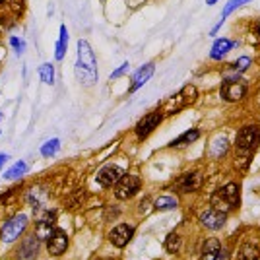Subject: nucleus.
I'll use <instances>...</instances> for the list:
<instances>
[{"mask_svg": "<svg viewBox=\"0 0 260 260\" xmlns=\"http://www.w3.org/2000/svg\"><path fill=\"white\" fill-rule=\"evenodd\" d=\"M0 119H2V113H0Z\"/></svg>", "mask_w": 260, "mask_h": 260, "instance_id": "obj_36", "label": "nucleus"}, {"mask_svg": "<svg viewBox=\"0 0 260 260\" xmlns=\"http://www.w3.org/2000/svg\"><path fill=\"white\" fill-rule=\"evenodd\" d=\"M220 251H222V243H220V239L210 237V239H206L204 245H202L200 260H216L218 259V255H220Z\"/></svg>", "mask_w": 260, "mask_h": 260, "instance_id": "obj_17", "label": "nucleus"}, {"mask_svg": "<svg viewBox=\"0 0 260 260\" xmlns=\"http://www.w3.org/2000/svg\"><path fill=\"white\" fill-rule=\"evenodd\" d=\"M260 146V127L259 125H249L239 130L235 138V150L237 156H251Z\"/></svg>", "mask_w": 260, "mask_h": 260, "instance_id": "obj_3", "label": "nucleus"}, {"mask_svg": "<svg viewBox=\"0 0 260 260\" xmlns=\"http://www.w3.org/2000/svg\"><path fill=\"white\" fill-rule=\"evenodd\" d=\"M202 187V175L198 171H191V173H185L179 177V181L175 183V189L189 195V193H196L198 189Z\"/></svg>", "mask_w": 260, "mask_h": 260, "instance_id": "obj_12", "label": "nucleus"}, {"mask_svg": "<svg viewBox=\"0 0 260 260\" xmlns=\"http://www.w3.org/2000/svg\"><path fill=\"white\" fill-rule=\"evenodd\" d=\"M247 2H251V0H229L228 4H226V8H224V12H222V22L228 18L231 12H235L237 8H241V6H245Z\"/></svg>", "mask_w": 260, "mask_h": 260, "instance_id": "obj_27", "label": "nucleus"}, {"mask_svg": "<svg viewBox=\"0 0 260 260\" xmlns=\"http://www.w3.org/2000/svg\"><path fill=\"white\" fill-rule=\"evenodd\" d=\"M125 173H123V169L121 167H117V165H105L101 171L98 173V177H96V181H98L101 187H105V189H111V187H115L119 181H121V177H123Z\"/></svg>", "mask_w": 260, "mask_h": 260, "instance_id": "obj_11", "label": "nucleus"}, {"mask_svg": "<svg viewBox=\"0 0 260 260\" xmlns=\"http://www.w3.org/2000/svg\"><path fill=\"white\" fill-rule=\"evenodd\" d=\"M198 98V90H196L193 84H187L179 94H175V96H171V98L167 99V103L163 105V115H175V113H179V111H183L185 107H189V105H193Z\"/></svg>", "mask_w": 260, "mask_h": 260, "instance_id": "obj_4", "label": "nucleus"}, {"mask_svg": "<svg viewBox=\"0 0 260 260\" xmlns=\"http://www.w3.org/2000/svg\"><path fill=\"white\" fill-rule=\"evenodd\" d=\"M142 189V181L138 175H130V173H125L121 177V181L115 185V196L119 200H129L132 196H136Z\"/></svg>", "mask_w": 260, "mask_h": 260, "instance_id": "obj_6", "label": "nucleus"}, {"mask_svg": "<svg viewBox=\"0 0 260 260\" xmlns=\"http://www.w3.org/2000/svg\"><path fill=\"white\" fill-rule=\"evenodd\" d=\"M39 78L43 80V84L53 86V84H55V66L51 65V63L41 65L39 66Z\"/></svg>", "mask_w": 260, "mask_h": 260, "instance_id": "obj_23", "label": "nucleus"}, {"mask_svg": "<svg viewBox=\"0 0 260 260\" xmlns=\"http://www.w3.org/2000/svg\"><path fill=\"white\" fill-rule=\"evenodd\" d=\"M8 160H10V156H8V154H0V169L4 167V163L8 162Z\"/></svg>", "mask_w": 260, "mask_h": 260, "instance_id": "obj_32", "label": "nucleus"}, {"mask_svg": "<svg viewBox=\"0 0 260 260\" xmlns=\"http://www.w3.org/2000/svg\"><path fill=\"white\" fill-rule=\"evenodd\" d=\"M165 251L171 255H177L181 251V235L179 233H169L165 239Z\"/></svg>", "mask_w": 260, "mask_h": 260, "instance_id": "obj_25", "label": "nucleus"}, {"mask_svg": "<svg viewBox=\"0 0 260 260\" xmlns=\"http://www.w3.org/2000/svg\"><path fill=\"white\" fill-rule=\"evenodd\" d=\"M66 49H68V30H66V26H61L59 41L55 45V57H57V61H63L65 59Z\"/></svg>", "mask_w": 260, "mask_h": 260, "instance_id": "obj_19", "label": "nucleus"}, {"mask_svg": "<svg viewBox=\"0 0 260 260\" xmlns=\"http://www.w3.org/2000/svg\"><path fill=\"white\" fill-rule=\"evenodd\" d=\"M259 247L257 245H251V243H245L241 245L239 253H237V259L239 260H260L259 257Z\"/></svg>", "mask_w": 260, "mask_h": 260, "instance_id": "obj_21", "label": "nucleus"}, {"mask_svg": "<svg viewBox=\"0 0 260 260\" xmlns=\"http://www.w3.org/2000/svg\"><path fill=\"white\" fill-rule=\"evenodd\" d=\"M239 204H241V189L237 183H228L226 187L218 189L212 196V206L226 214L229 210L239 208Z\"/></svg>", "mask_w": 260, "mask_h": 260, "instance_id": "obj_2", "label": "nucleus"}, {"mask_svg": "<svg viewBox=\"0 0 260 260\" xmlns=\"http://www.w3.org/2000/svg\"><path fill=\"white\" fill-rule=\"evenodd\" d=\"M177 206H179V202H177V198L171 195H163L160 196L158 200H156V204H154V208L156 210H160V212H169V210H177Z\"/></svg>", "mask_w": 260, "mask_h": 260, "instance_id": "obj_20", "label": "nucleus"}, {"mask_svg": "<svg viewBox=\"0 0 260 260\" xmlns=\"http://www.w3.org/2000/svg\"><path fill=\"white\" fill-rule=\"evenodd\" d=\"M216 260H229V253L226 251V249H222L220 251V255H218V259Z\"/></svg>", "mask_w": 260, "mask_h": 260, "instance_id": "obj_31", "label": "nucleus"}, {"mask_svg": "<svg viewBox=\"0 0 260 260\" xmlns=\"http://www.w3.org/2000/svg\"><path fill=\"white\" fill-rule=\"evenodd\" d=\"M251 63H253V61H251V57H239V59L233 63L231 68H233L235 72H245V70L251 66Z\"/></svg>", "mask_w": 260, "mask_h": 260, "instance_id": "obj_28", "label": "nucleus"}, {"mask_svg": "<svg viewBox=\"0 0 260 260\" xmlns=\"http://www.w3.org/2000/svg\"><path fill=\"white\" fill-rule=\"evenodd\" d=\"M76 78L84 86H94L98 82V63H96V53L92 45L86 39L78 41V61H76Z\"/></svg>", "mask_w": 260, "mask_h": 260, "instance_id": "obj_1", "label": "nucleus"}, {"mask_svg": "<svg viewBox=\"0 0 260 260\" xmlns=\"http://www.w3.org/2000/svg\"><path fill=\"white\" fill-rule=\"evenodd\" d=\"M226 220H228V214L218 210V208H206L202 214H200V224L206 229H212V231H218L226 226Z\"/></svg>", "mask_w": 260, "mask_h": 260, "instance_id": "obj_9", "label": "nucleus"}, {"mask_svg": "<svg viewBox=\"0 0 260 260\" xmlns=\"http://www.w3.org/2000/svg\"><path fill=\"white\" fill-rule=\"evenodd\" d=\"M228 146H229L228 138H226V136H218V138L214 140L212 148H210V154H212L216 160H220V158H224V156H226Z\"/></svg>", "mask_w": 260, "mask_h": 260, "instance_id": "obj_22", "label": "nucleus"}, {"mask_svg": "<svg viewBox=\"0 0 260 260\" xmlns=\"http://www.w3.org/2000/svg\"><path fill=\"white\" fill-rule=\"evenodd\" d=\"M4 2H6V0H0V4H4Z\"/></svg>", "mask_w": 260, "mask_h": 260, "instance_id": "obj_35", "label": "nucleus"}, {"mask_svg": "<svg viewBox=\"0 0 260 260\" xmlns=\"http://www.w3.org/2000/svg\"><path fill=\"white\" fill-rule=\"evenodd\" d=\"M132 235H134V228H132V226H129V224H119L117 228L111 229V233H109V241H111L115 247L123 249V247H127V245L130 243Z\"/></svg>", "mask_w": 260, "mask_h": 260, "instance_id": "obj_14", "label": "nucleus"}, {"mask_svg": "<svg viewBox=\"0 0 260 260\" xmlns=\"http://www.w3.org/2000/svg\"><path fill=\"white\" fill-rule=\"evenodd\" d=\"M237 45H239L237 41H229L226 37L216 39L214 45H212V51H210V59H212V61H222L229 51H231L233 47H237Z\"/></svg>", "mask_w": 260, "mask_h": 260, "instance_id": "obj_16", "label": "nucleus"}, {"mask_svg": "<svg viewBox=\"0 0 260 260\" xmlns=\"http://www.w3.org/2000/svg\"><path fill=\"white\" fill-rule=\"evenodd\" d=\"M26 171H28V165H26V162H18V163H14L10 169H6V171H4V179H20Z\"/></svg>", "mask_w": 260, "mask_h": 260, "instance_id": "obj_26", "label": "nucleus"}, {"mask_svg": "<svg viewBox=\"0 0 260 260\" xmlns=\"http://www.w3.org/2000/svg\"><path fill=\"white\" fill-rule=\"evenodd\" d=\"M154 72H156V65L154 63H146V65H142L136 72H134V76H132V80H130V88H129V94H134V92H138L152 76H154Z\"/></svg>", "mask_w": 260, "mask_h": 260, "instance_id": "obj_13", "label": "nucleus"}, {"mask_svg": "<svg viewBox=\"0 0 260 260\" xmlns=\"http://www.w3.org/2000/svg\"><path fill=\"white\" fill-rule=\"evenodd\" d=\"M59 148H61V140H59V138L47 140V142L41 146V156H43V158H53V156H57Z\"/></svg>", "mask_w": 260, "mask_h": 260, "instance_id": "obj_24", "label": "nucleus"}, {"mask_svg": "<svg viewBox=\"0 0 260 260\" xmlns=\"http://www.w3.org/2000/svg\"><path fill=\"white\" fill-rule=\"evenodd\" d=\"M47 249L53 257H59L63 255L66 249H68V237L63 229H51L49 237H47Z\"/></svg>", "mask_w": 260, "mask_h": 260, "instance_id": "obj_10", "label": "nucleus"}, {"mask_svg": "<svg viewBox=\"0 0 260 260\" xmlns=\"http://www.w3.org/2000/svg\"><path fill=\"white\" fill-rule=\"evenodd\" d=\"M163 117H165V115H163L162 109L152 111V113H148L146 117H142V119L138 121V125L134 127V134H136V138H138V140H146V138H148L154 130L162 125Z\"/></svg>", "mask_w": 260, "mask_h": 260, "instance_id": "obj_7", "label": "nucleus"}, {"mask_svg": "<svg viewBox=\"0 0 260 260\" xmlns=\"http://www.w3.org/2000/svg\"><path fill=\"white\" fill-rule=\"evenodd\" d=\"M129 66H130L129 63H123V65L119 66V68H117V70H115V72L109 76V80H117V78H121V76H123V74L129 70Z\"/></svg>", "mask_w": 260, "mask_h": 260, "instance_id": "obj_30", "label": "nucleus"}, {"mask_svg": "<svg viewBox=\"0 0 260 260\" xmlns=\"http://www.w3.org/2000/svg\"><path fill=\"white\" fill-rule=\"evenodd\" d=\"M10 45L14 47L16 55H22V53L26 51V43H24V41H20L18 37H10Z\"/></svg>", "mask_w": 260, "mask_h": 260, "instance_id": "obj_29", "label": "nucleus"}, {"mask_svg": "<svg viewBox=\"0 0 260 260\" xmlns=\"http://www.w3.org/2000/svg\"><path fill=\"white\" fill-rule=\"evenodd\" d=\"M26 228H28V216H26V214H18V216H14L12 220H8V222L2 226L0 239H2L4 243H12V241H16V239L22 235V231Z\"/></svg>", "mask_w": 260, "mask_h": 260, "instance_id": "obj_8", "label": "nucleus"}, {"mask_svg": "<svg viewBox=\"0 0 260 260\" xmlns=\"http://www.w3.org/2000/svg\"><path fill=\"white\" fill-rule=\"evenodd\" d=\"M200 138V130L198 129H189L187 132H183L181 136H177L171 144H169V148H185V146H191L193 142H196Z\"/></svg>", "mask_w": 260, "mask_h": 260, "instance_id": "obj_18", "label": "nucleus"}, {"mask_svg": "<svg viewBox=\"0 0 260 260\" xmlns=\"http://www.w3.org/2000/svg\"><path fill=\"white\" fill-rule=\"evenodd\" d=\"M257 33H259V37H260V22H259V26H257Z\"/></svg>", "mask_w": 260, "mask_h": 260, "instance_id": "obj_34", "label": "nucleus"}, {"mask_svg": "<svg viewBox=\"0 0 260 260\" xmlns=\"http://www.w3.org/2000/svg\"><path fill=\"white\" fill-rule=\"evenodd\" d=\"M218 0H206V4H216Z\"/></svg>", "mask_w": 260, "mask_h": 260, "instance_id": "obj_33", "label": "nucleus"}, {"mask_svg": "<svg viewBox=\"0 0 260 260\" xmlns=\"http://www.w3.org/2000/svg\"><path fill=\"white\" fill-rule=\"evenodd\" d=\"M220 96H222V99H226L228 103H237V101L245 99V96H247V82L243 78H239V76L226 78L224 84H222Z\"/></svg>", "mask_w": 260, "mask_h": 260, "instance_id": "obj_5", "label": "nucleus"}, {"mask_svg": "<svg viewBox=\"0 0 260 260\" xmlns=\"http://www.w3.org/2000/svg\"><path fill=\"white\" fill-rule=\"evenodd\" d=\"M39 255V237H26L18 247V260H35Z\"/></svg>", "mask_w": 260, "mask_h": 260, "instance_id": "obj_15", "label": "nucleus"}]
</instances>
